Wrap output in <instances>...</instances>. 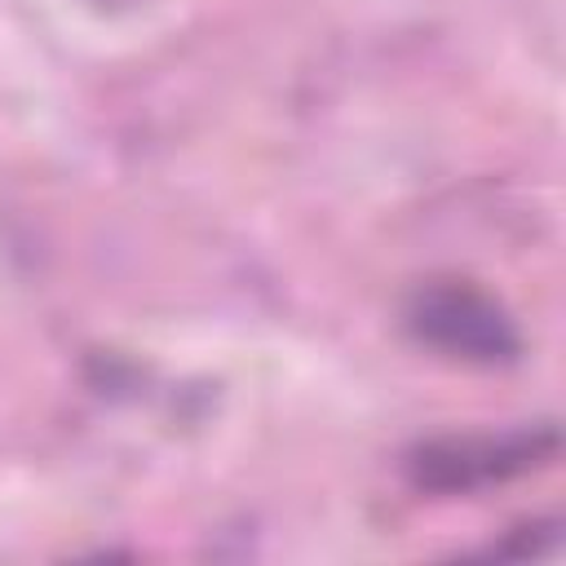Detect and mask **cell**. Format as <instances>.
<instances>
[{
	"label": "cell",
	"mask_w": 566,
	"mask_h": 566,
	"mask_svg": "<svg viewBox=\"0 0 566 566\" xmlns=\"http://www.w3.org/2000/svg\"><path fill=\"white\" fill-rule=\"evenodd\" d=\"M557 424H517L504 433H442L407 451V478L416 491L469 495L522 478L557 455Z\"/></svg>",
	"instance_id": "1"
},
{
	"label": "cell",
	"mask_w": 566,
	"mask_h": 566,
	"mask_svg": "<svg viewBox=\"0 0 566 566\" xmlns=\"http://www.w3.org/2000/svg\"><path fill=\"white\" fill-rule=\"evenodd\" d=\"M402 318L420 345L447 358H460V363L500 367L522 354V332L513 314L491 292L464 279H433L416 287Z\"/></svg>",
	"instance_id": "2"
}]
</instances>
